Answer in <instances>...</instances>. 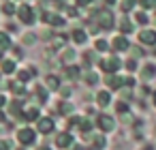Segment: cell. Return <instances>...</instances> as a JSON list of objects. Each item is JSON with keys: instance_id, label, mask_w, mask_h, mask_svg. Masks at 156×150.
<instances>
[{"instance_id": "6da1fadb", "label": "cell", "mask_w": 156, "mask_h": 150, "mask_svg": "<svg viewBox=\"0 0 156 150\" xmlns=\"http://www.w3.org/2000/svg\"><path fill=\"white\" fill-rule=\"evenodd\" d=\"M96 22H98V26L101 28H111L113 26V15H111V11H98L96 13Z\"/></svg>"}, {"instance_id": "7a4b0ae2", "label": "cell", "mask_w": 156, "mask_h": 150, "mask_svg": "<svg viewBox=\"0 0 156 150\" xmlns=\"http://www.w3.org/2000/svg\"><path fill=\"white\" fill-rule=\"evenodd\" d=\"M34 137H37V135H34V131H32V129H22V131L17 133V139H20L24 146L34 144Z\"/></svg>"}, {"instance_id": "3957f363", "label": "cell", "mask_w": 156, "mask_h": 150, "mask_svg": "<svg viewBox=\"0 0 156 150\" xmlns=\"http://www.w3.org/2000/svg\"><path fill=\"white\" fill-rule=\"evenodd\" d=\"M101 69H105L107 73H115L120 69V60L118 58H111V60H103L101 62Z\"/></svg>"}, {"instance_id": "277c9868", "label": "cell", "mask_w": 156, "mask_h": 150, "mask_svg": "<svg viewBox=\"0 0 156 150\" xmlns=\"http://www.w3.org/2000/svg\"><path fill=\"white\" fill-rule=\"evenodd\" d=\"M20 17H22V22H26V24H32L34 13H32V9H30L28 5H24V7H20Z\"/></svg>"}, {"instance_id": "5b68a950", "label": "cell", "mask_w": 156, "mask_h": 150, "mask_svg": "<svg viewBox=\"0 0 156 150\" xmlns=\"http://www.w3.org/2000/svg\"><path fill=\"white\" fill-rule=\"evenodd\" d=\"M139 39H141V43L154 45V43H156V32H154V30H143V32L139 35Z\"/></svg>"}, {"instance_id": "8992f818", "label": "cell", "mask_w": 156, "mask_h": 150, "mask_svg": "<svg viewBox=\"0 0 156 150\" xmlns=\"http://www.w3.org/2000/svg\"><path fill=\"white\" fill-rule=\"evenodd\" d=\"M39 131L41 133H51L54 131V120L51 118H41L39 120Z\"/></svg>"}, {"instance_id": "52a82bcc", "label": "cell", "mask_w": 156, "mask_h": 150, "mask_svg": "<svg viewBox=\"0 0 156 150\" xmlns=\"http://www.w3.org/2000/svg\"><path fill=\"white\" fill-rule=\"evenodd\" d=\"M71 141H73L71 133H60V135H58V139H56V146H58V148H69V146H71Z\"/></svg>"}, {"instance_id": "ba28073f", "label": "cell", "mask_w": 156, "mask_h": 150, "mask_svg": "<svg viewBox=\"0 0 156 150\" xmlns=\"http://www.w3.org/2000/svg\"><path fill=\"white\" fill-rule=\"evenodd\" d=\"M98 126L103 129V131H111L113 129V118H109V116H98Z\"/></svg>"}, {"instance_id": "9c48e42d", "label": "cell", "mask_w": 156, "mask_h": 150, "mask_svg": "<svg viewBox=\"0 0 156 150\" xmlns=\"http://www.w3.org/2000/svg\"><path fill=\"white\" fill-rule=\"evenodd\" d=\"M24 118H26V120H34V118H39V107H26Z\"/></svg>"}, {"instance_id": "30bf717a", "label": "cell", "mask_w": 156, "mask_h": 150, "mask_svg": "<svg viewBox=\"0 0 156 150\" xmlns=\"http://www.w3.org/2000/svg\"><path fill=\"white\" fill-rule=\"evenodd\" d=\"M128 47V41L124 39V37H118L115 41H113V49H126Z\"/></svg>"}, {"instance_id": "8fae6325", "label": "cell", "mask_w": 156, "mask_h": 150, "mask_svg": "<svg viewBox=\"0 0 156 150\" xmlns=\"http://www.w3.org/2000/svg\"><path fill=\"white\" fill-rule=\"evenodd\" d=\"M107 84H109V88H115V90H118V88L122 86V79L115 77V75H109V77H107Z\"/></svg>"}, {"instance_id": "7c38bea8", "label": "cell", "mask_w": 156, "mask_h": 150, "mask_svg": "<svg viewBox=\"0 0 156 150\" xmlns=\"http://www.w3.org/2000/svg\"><path fill=\"white\" fill-rule=\"evenodd\" d=\"M96 99H98V105H109V92H105V90H101L98 94H96Z\"/></svg>"}, {"instance_id": "4fadbf2b", "label": "cell", "mask_w": 156, "mask_h": 150, "mask_svg": "<svg viewBox=\"0 0 156 150\" xmlns=\"http://www.w3.org/2000/svg\"><path fill=\"white\" fill-rule=\"evenodd\" d=\"M77 126H79L83 133H88V131L92 129V122H90V120H86V118H79V124H77Z\"/></svg>"}, {"instance_id": "5bb4252c", "label": "cell", "mask_w": 156, "mask_h": 150, "mask_svg": "<svg viewBox=\"0 0 156 150\" xmlns=\"http://www.w3.org/2000/svg\"><path fill=\"white\" fill-rule=\"evenodd\" d=\"M73 41H75V43H83V41H86V32H83V30H75V32H73Z\"/></svg>"}, {"instance_id": "9a60e30c", "label": "cell", "mask_w": 156, "mask_h": 150, "mask_svg": "<svg viewBox=\"0 0 156 150\" xmlns=\"http://www.w3.org/2000/svg\"><path fill=\"white\" fill-rule=\"evenodd\" d=\"M34 69H28V71H20V79L22 82H26V79H30V77H34Z\"/></svg>"}, {"instance_id": "2e32d148", "label": "cell", "mask_w": 156, "mask_h": 150, "mask_svg": "<svg viewBox=\"0 0 156 150\" xmlns=\"http://www.w3.org/2000/svg\"><path fill=\"white\" fill-rule=\"evenodd\" d=\"M47 86H49L51 90H58V86H60L58 77H56V75H49V77H47Z\"/></svg>"}, {"instance_id": "e0dca14e", "label": "cell", "mask_w": 156, "mask_h": 150, "mask_svg": "<svg viewBox=\"0 0 156 150\" xmlns=\"http://www.w3.org/2000/svg\"><path fill=\"white\" fill-rule=\"evenodd\" d=\"M2 71H5V73H13V71H15V62H13V60L2 62Z\"/></svg>"}, {"instance_id": "ac0fdd59", "label": "cell", "mask_w": 156, "mask_h": 150, "mask_svg": "<svg viewBox=\"0 0 156 150\" xmlns=\"http://www.w3.org/2000/svg\"><path fill=\"white\" fill-rule=\"evenodd\" d=\"M120 30H122V32H130V30H133V24H130L128 20H122V22H120Z\"/></svg>"}, {"instance_id": "d6986e66", "label": "cell", "mask_w": 156, "mask_h": 150, "mask_svg": "<svg viewBox=\"0 0 156 150\" xmlns=\"http://www.w3.org/2000/svg\"><path fill=\"white\" fill-rule=\"evenodd\" d=\"M154 73H156V67H152V64H147L145 69H143V77L147 79V77H154Z\"/></svg>"}, {"instance_id": "ffe728a7", "label": "cell", "mask_w": 156, "mask_h": 150, "mask_svg": "<svg viewBox=\"0 0 156 150\" xmlns=\"http://www.w3.org/2000/svg\"><path fill=\"white\" fill-rule=\"evenodd\" d=\"M58 107H60V114H71L73 112V105L71 103H60Z\"/></svg>"}, {"instance_id": "44dd1931", "label": "cell", "mask_w": 156, "mask_h": 150, "mask_svg": "<svg viewBox=\"0 0 156 150\" xmlns=\"http://www.w3.org/2000/svg\"><path fill=\"white\" fill-rule=\"evenodd\" d=\"M77 73H79V69H77V67H69V69H66V77H71V79H75V77H77Z\"/></svg>"}, {"instance_id": "7402d4cb", "label": "cell", "mask_w": 156, "mask_h": 150, "mask_svg": "<svg viewBox=\"0 0 156 150\" xmlns=\"http://www.w3.org/2000/svg\"><path fill=\"white\" fill-rule=\"evenodd\" d=\"M11 43H9V37L5 35V32H0V47H9Z\"/></svg>"}, {"instance_id": "603a6c76", "label": "cell", "mask_w": 156, "mask_h": 150, "mask_svg": "<svg viewBox=\"0 0 156 150\" xmlns=\"http://www.w3.org/2000/svg\"><path fill=\"white\" fill-rule=\"evenodd\" d=\"M83 77H86V82H88V84H96V79H98V77H96L94 73H86Z\"/></svg>"}, {"instance_id": "cb8c5ba5", "label": "cell", "mask_w": 156, "mask_h": 150, "mask_svg": "<svg viewBox=\"0 0 156 150\" xmlns=\"http://www.w3.org/2000/svg\"><path fill=\"white\" fill-rule=\"evenodd\" d=\"M94 146H96V148H103V146H105V137L96 135V137H94Z\"/></svg>"}, {"instance_id": "d4e9b609", "label": "cell", "mask_w": 156, "mask_h": 150, "mask_svg": "<svg viewBox=\"0 0 156 150\" xmlns=\"http://www.w3.org/2000/svg\"><path fill=\"white\" fill-rule=\"evenodd\" d=\"M137 22H139V24H147V17H145L143 13H137Z\"/></svg>"}, {"instance_id": "484cf974", "label": "cell", "mask_w": 156, "mask_h": 150, "mask_svg": "<svg viewBox=\"0 0 156 150\" xmlns=\"http://www.w3.org/2000/svg\"><path fill=\"white\" fill-rule=\"evenodd\" d=\"M24 41H26V43H30V45H32V43H34V41H37V37H34V35H26V37H24Z\"/></svg>"}, {"instance_id": "4316f807", "label": "cell", "mask_w": 156, "mask_h": 150, "mask_svg": "<svg viewBox=\"0 0 156 150\" xmlns=\"http://www.w3.org/2000/svg\"><path fill=\"white\" fill-rule=\"evenodd\" d=\"M130 7H133V0H124V2H122V9L124 11H128Z\"/></svg>"}, {"instance_id": "83f0119b", "label": "cell", "mask_w": 156, "mask_h": 150, "mask_svg": "<svg viewBox=\"0 0 156 150\" xmlns=\"http://www.w3.org/2000/svg\"><path fill=\"white\" fill-rule=\"evenodd\" d=\"M13 11H15V7H13V5H5V13H7V15H11Z\"/></svg>"}, {"instance_id": "f1b7e54d", "label": "cell", "mask_w": 156, "mask_h": 150, "mask_svg": "<svg viewBox=\"0 0 156 150\" xmlns=\"http://www.w3.org/2000/svg\"><path fill=\"white\" fill-rule=\"evenodd\" d=\"M96 49H101V52L107 49V43H105V41H96Z\"/></svg>"}, {"instance_id": "f546056e", "label": "cell", "mask_w": 156, "mask_h": 150, "mask_svg": "<svg viewBox=\"0 0 156 150\" xmlns=\"http://www.w3.org/2000/svg\"><path fill=\"white\" fill-rule=\"evenodd\" d=\"M9 148H11L9 141H2V139H0V150H9Z\"/></svg>"}, {"instance_id": "4dcf8cb0", "label": "cell", "mask_w": 156, "mask_h": 150, "mask_svg": "<svg viewBox=\"0 0 156 150\" xmlns=\"http://www.w3.org/2000/svg\"><path fill=\"white\" fill-rule=\"evenodd\" d=\"M73 56H75V54H73V52H71V49H66V52H64V58H66V60H71V58H73Z\"/></svg>"}, {"instance_id": "1f68e13d", "label": "cell", "mask_w": 156, "mask_h": 150, "mask_svg": "<svg viewBox=\"0 0 156 150\" xmlns=\"http://www.w3.org/2000/svg\"><path fill=\"white\" fill-rule=\"evenodd\" d=\"M118 112H122V114H124V112H126V105H124V103H118Z\"/></svg>"}, {"instance_id": "d6a6232c", "label": "cell", "mask_w": 156, "mask_h": 150, "mask_svg": "<svg viewBox=\"0 0 156 150\" xmlns=\"http://www.w3.org/2000/svg\"><path fill=\"white\" fill-rule=\"evenodd\" d=\"M77 2H79V5H88V2H90V0H77Z\"/></svg>"}, {"instance_id": "836d02e7", "label": "cell", "mask_w": 156, "mask_h": 150, "mask_svg": "<svg viewBox=\"0 0 156 150\" xmlns=\"http://www.w3.org/2000/svg\"><path fill=\"white\" fill-rule=\"evenodd\" d=\"M5 105V97H0V107H2Z\"/></svg>"}, {"instance_id": "e575fe53", "label": "cell", "mask_w": 156, "mask_h": 150, "mask_svg": "<svg viewBox=\"0 0 156 150\" xmlns=\"http://www.w3.org/2000/svg\"><path fill=\"white\" fill-rule=\"evenodd\" d=\"M39 150H49V148H39Z\"/></svg>"}]
</instances>
